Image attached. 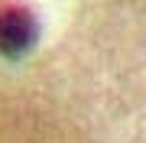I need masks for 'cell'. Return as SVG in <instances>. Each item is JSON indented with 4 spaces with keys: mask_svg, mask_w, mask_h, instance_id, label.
Here are the masks:
<instances>
[{
    "mask_svg": "<svg viewBox=\"0 0 146 143\" xmlns=\"http://www.w3.org/2000/svg\"><path fill=\"white\" fill-rule=\"evenodd\" d=\"M36 20L23 7H0V49L20 55L36 43Z\"/></svg>",
    "mask_w": 146,
    "mask_h": 143,
    "instance_id": "cell-1",
    "label": "cell"
}]
</instances>
